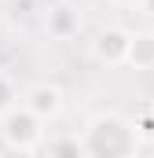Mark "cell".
<instances>
[{"mask_svg": "<svg viewBox=\"0 0 154 158\" xmlns=\"http://www.w3.org/2000/svg\"><path fill=\"white\" fill-rule=\"evenodd\" d=\"M22 107H30V110H33V114L48 125V121L63 118V110H66V96H63V88H59V85L40 81V85H33V88H26Z\"/></svg>", "mask_w": 154, "mask_h": 158, "instance_id": "277c9868", "label": "cell"}, {"mask_svg": "<svg viewBox=\"0 0 154 158\" xmlns=\"http://www.w3.org/2000/svg\"><path fill=\"white\" fill-rule=\"evenodd\" d=\"M128 44H132V33L125 26H107L92 40V59L99 66H125L128 63Z\"/></svg>", "mask_w": 154, "mask_h": 158, "instance_id": "3957f363", "label": "cell"}, {"mask_svg": "<svg viewBox=\"0 0 154 158\" xmlns=\"http://www.w3.org/2000/svg\"><path fill=\"white\" fill-rule=\"evenodd\" d=\"M15 99H18V96H15L11 77H7V74H0V114H7V110L15 107Z\"/></svg>", "mask_w": 154, "mask_h": 158, "instance_id": "52a82bcc", "label": "cell"}, {"mask_svg": "<svg viewBox=\"0 0 154 158\" xmlns=\"http://www.w3.org/2000/svg\"><path fill=\"white\" fill-rule=\"evenodd\" d=\"M140 151V125L117 110H103L88 118L81 132V155H136Z\"/></svg>", "mask_w": 154, "mask_h": 158, "instance_id": "6da1fadb", "label": "cell"}, {"mask_svg": "<svg viewBox=\"0 0 154 158\" xmlns=\"http://www.w3.org/2000/svg\"><path fill=\"white\" fill-rule=\"evenodd\" d=\"M81 26H84L81 7L70 4V0L51 4V7H48V15H44V33H48L51 40H74L77 33H81Z\"/></svg>", "mask_w": 154, "mask_h": 158, "instance_id": "5b68a950", "label": "cell"}, {"mask_svg": "<svg viewBox=\"0 0 154 158\" xmlns=\"http://www.w3.org/2000/svg\"><path fill=\"white\" fill-rule=\"evenodd\" d=\"M117 7H143V4H147V0H114Z\"/></svg>", "mask_w": 154, "mask_h": 158, "instance_id": "ba28073f", "label": "cell"}, {"mask_svg": "<svg viewBox=\"0 0 154 158\" xmlns=\"http://www.w3.org/2000/svg\"><path fill=\"white\" fill-rule=\"evenodd\" d=\"M140 11H147V15H151V19H154V0H147V4L140 7Z\"/></svg>", "mask_w": 154, "mask_h": 158, "instance_id": "9c48e42d", "label": "cell"}, {"mask_svg": "<svg viewBox=\"0 0 154 158\" xmlns=\"http://www.w3.org/2000/svg\"><path fill=\"white\" fill-rule=\"evenodd\" d=\"M128 66H136V70H154V30L132 33V44H128Z\"/></svg>", "mask_w": 154, "mask_h": 158, "instance_id": "8992f818", "label": "cell"}, {"mask_svg": "<svg viewBox=\"0 0 154 158\" xmlns=\"http://www.w3.org/2000/svg\"><path fill=\"white\" fill-rule=\"evenodd\" d=\"M44 121L30 110V107H11L4 121H0V140H4V147H11V151H40L44 147V129H40Z\"/></svg>", "mask_w": 154, "mask_h": 158, "instance_id": "7a4b0ae2", "label": "cell"}]
</instances>
